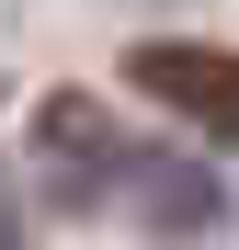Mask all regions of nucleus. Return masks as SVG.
Masks as SVG:
<instances>
[{
    "label": "nucleus",
    "mask_w": 239,
    "mask_h": 250,
    "mask_svg": "<svg viewBox=\"0 0 239 250\" xmlns=\"http://www.w3.org/2000/svg\"><path fill=\"white\" fill-rule=\"evenodd\" d=\"M126 80L148 103H171L182 125H205V137H239V57L228 46H194V34H148L126 57Z\"/></svg>",
    "instance_id": "f257e3e1"
},
{
    "label": "nucleus",
    "mask_w": 239,
    "mask_h": 250,
    "mask_svg": "<svg viewBox=\"0 0 239 250\" xmlns=\"http://www.w3.org/2000/svg\"><path fill=\"white\" fill-rule=\"evenodd\" d=\"M137 205V228L148 239H205L217 216H228V193H217V171H194V159H126V182H114Z\"/></svg>",
    "instance_id": "f03ea898"
},
{
    "label": "nucleus",
    "mask_w": 239,
    "mask_h": 250,
    "mask_svg": "<svg viewBox=\"0 0 239 250\" xmlns=\"http://www.w3.org/2000/svg\"><path fill=\"white\" fill-rule=\"evenodd\" d=\"M46 159H57V182H68V193H114L137 148H114V137H103V114L80 103V91H57V103H46Z\"/></svg>",
    "instance_id": "7ed1b4c3"
},
{
    "label": "nucleus",
    "mask_w": 239,
    "mask_h": 250,
    "mask_svg": "<svg viewBox=\"0 0 239 250\" xmlns=\"http://www.w3.org/2000/svg\"><path fill=\"white\" fill-rule=\"evenodd\" d=\"M0 250H12V205H0Z\"/></svg>",
    "instance_id": "20e7f679"
}]
</instances>
